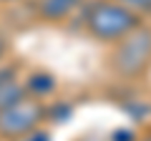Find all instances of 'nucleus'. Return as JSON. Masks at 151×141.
I'll list each match as a JSON object with an SVG mask.
<instances>
[{
	"label": "nucleus",
	"instance_id": "nucleus-1",
	"mask_svg": "<svg viewBox=\"0 0 151 141\" xmlns=\"http://www.w3.org/2000/svg\"><path fill=\"white\" fill-rule=\"evenodd\" d=\"M76 18L88 38L103 45L116 43L119 38H124L126 33H131L136 25L146 20L116 0H83Z\"/></svg>",
	"mask_w": 151,
	"mask_h": 141
},
{
	"label": "nucleus",
	"instance_id": "nucleus-2",
	"mask_svg": "<svg viewBox=\"0 0 151 141\" xmlns=\"http://www.w3.org/2000/svg\"><path fill=\"white\" fill-rule=\"evenodd\" d=\"M106 68L116 81L134 83L151 70V23H141L124 38L108 45Z\"/></svg>",
	"mask_w": 151,
	"mask_h": 141
},
{
	"label": "nucleus",
	"instance_id": "nucleus-3",
	"mask_svg": "<svg viewBox=\"0 0 151 141\" xmlns=\"http://www.w3.org/2000/svg\"><path fill=\"white\" fill-rule=\"evenodd\" d=\"M48 119V106L43 98L23 96L0 109V141H23L43 126Z\"/></svg>",
	"mask_w": 151,
	"mask_h": 141
},
{
	"label": "nucleus",
	"instance_id": "nucleus-4",
	"mask_svg": "<svg viewBox=\"0 0 151 141\" xmlns=\"http://www.w3.org/2000/svg\"><path fill=\"white\" fill-rule=\"evenodd\" d=\"M83 0H35L33 10L40 23H65L68 18H76Z\"/></svg>",
	"mask_w": 151,
	"mask_h": 141
},
{
	"label": "nucleus",
	"instance_id": "nucleus-5",
	"mask_svg": "<svg viewBox=\"0 0 151 141\" xmlns=\"http://www.w3.org/2000/svg\"><path fill=\"white\" fill-rule=\"evenodd\" d=\"M25 93L28 91H25V83L20 81L18 68L0 63V109L13 103V101H18V98H23Z\"/></svg>",
	"mask_w": 151,
	"mask_h": 141
},
{
	"label": "nucleus",
	"instance_id": "nucleus-6",
	"mask_svg": "<svg viewBox=\"0 0 151 141\" xmlns=\"http://www.w3.org/2000/svg\"><path fill=\"white\" fill-rule=\"evenodd\" d=\"M116 3H121V5H126L129 10H134L136 15L146 18V20L151 18V0H116Z\"/></svg>",
	"mask_w": 151,
	"mask_h": 141
},
{
	"label": "nucleus",
	"instance_id": "nucleus-7",
	"mask_svg": "<svg viewBox=\"0 0 151 141\" xmlns=\"http://www.w3.org/2000/svg\"><path fill=\"white\" fill-rule=\"evenodd\" d=\"M8 53H10V40H8V35L0 33V63H5Z\"/></svg>",
	"mask_w": 151,
	"mask_h": 141
},
{
	"label": "nucleus",
	"instance_id": "nucleus-8",
	"mask_svg": "<svg viewBox=\"0 0 151 141\" xmlns=\"http://www.w3.org/2000/svg\"><path fill=\"white\" fill-rule=\"evenodd\" d=\"M139 141H151V131H146V136H141Z\"/></svg>",
	"mask_w": 151,
	"mask_h": 141
},
{
	"label": "nucleus",
	"instance_id": "nucleus-9",
	"mask_svg": "<svg viewBox=\"0 0 151 141\" xmlns=\"http://www.w3.org/2000/svg\"><path fill=\"white\" fill-rule=\"evenodd\" d=\"M3 5H10V3H20V0H0Z\"/></svg>",
	"mask_w": 151,
	"mask_h": 141
},
{
	"label": "nucleus",
	"instance_id": "nucleus-10",
	"mask_svg": "<svg viewBox=\"0 0 151 141\" xmlns=\"http://www.w3.org/2000/svg\"><path fill=\"white\" fill-rule=\"evenodd\" d=\"M149 20H151V18H149Z\"/></svg>",
	"mask_w": 151,
	"mask_h": 141
},
{
	"label": "nucleus",
	"instance_id": "nucleus-11",
	"mask_svg": "<svg viewBox=\"0 0 151 141\" xmlns=\"http://www.w3.org/2000/svg\"><path fill=\"white\" fill-rule=\"evenodd\" d=\"M149 131H151V129H149Z\"/></svg>",
	"mask_w": 151,
	"mask_h": 141
}]
</instances>
